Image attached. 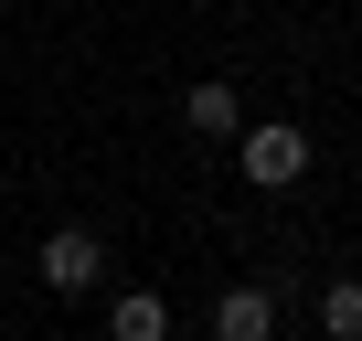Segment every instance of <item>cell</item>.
<instances>
[{
	"instance_id": "2",
	"label": "cell",
	"mask_w": 362,
	"mask_h": 341,
	"mask_svg": "<svg viewBox=\"0 0 362 341\" xmlns=\"http://www.w3.org/2000/svg\"><path fill=\"white\" fill-rule=\"evenodd\" d=\"M96 277H107V245H96L86 224H54V235H43V288H54V299H86Z\"/></svg>"
},
{
	"instance_id": "5",
	"label": "cell",
	"mask_w": 362,
	"mask_h": 341,
	"mask_svg": "<svg viewBox=\"0 0 362 341\" xmlns=\"http://www.w3.org/2000/svg\"><path fill=\"white\" fill-rule=\"evenodd\" d=\"M181 117H192L203 139H235V128H245V96H235V86L214 75V86H192V96H181Z\"/></svg>"
},
{
	"instance_id": "4",
	"label": "cell",
	"mask_w": 362,
	"mask_h": 341,
	"mask_svg": "<svg viewBox=\"0 0 362 341\" xmlns=\"http://www.w3.org/2000/svg\"><path fill=\"white\" fill-rule=\"evenodd\" d=\"M107 341H170V299H160V288H128V299L107 309Z\"/></svg>"
},
{
	"instance_id": "6",
	"label": "cell",
	"mask_w": 362,
	"mask_h": 341,
	"mask_svg": "<svg viewBox=\"0 0 362 341\" xmlns=\"http://www.w3.org/2000/svg\"><path fill=\"white\" fill-rule=\"evenodd\" d=\"M320 341H362V277H330L320 288Z\"/></svg>"
},
{
	"instance_id": "1",
	"label": "cell",
	"mask_w": 362,
	"mask_h": 341,
	"mask_svg": "<svg viewBox=\"0 0 362 341\" xmlns=\"http://www.w3.org/2000/svg\"><path fill=\"white\" fill-rule=\"evenodd\" d=\"M298 170H309V128H245V182L256 192H298Z\"/></svg>"
},
{
	"instance_id": "3",
	"label": "cell",
	"mask_w": 362,
	"mask_h": 341,
	"mask_svg": "<svg viewBox=\"0 0 362 341\" xmlns=\"http://www.w3.org/2000/svg\"><path fill=\"white\" fill-rule=\"evenodd\" d=\"M267 330H277V299L267 288H224L214 299V341H267Z\"/></svg>"
}]
</instances>
